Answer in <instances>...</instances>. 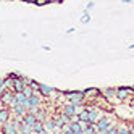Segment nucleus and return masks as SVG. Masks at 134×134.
Instances as JSON below:
<instances>
[{
  "label": "nucleus",
  "mask_w": 134,
  "mask_h": 134,
  "mask_svg": "<svg viewBox=\"0 0 134 134\" xmlns=\"http://www.w3.org/2000/svg\"><path fill=\"white\" fill-rule=\"evenodd\" d=\"M65 97L68 99V102L70 103H73L74 107L76 105H84V94H82V91H65Z\"/></svg>",
  "instance_id": "obj_1"
},
{
  "label": "nucleus",
  "mask_w": 134,
  "mask_h": 134,
  "mask_svg": "<svg viewBox=\"0 0 134 134\" xmlns=\"http://www.w3.org/2000/svg\"><path fill=\"white\" fill-rule=\"evenodd\" d=\"M129 95H134V86H120V87H116V99L120 102L128 100Z\"/></svg>",
  "instance_id": "obj_2"
},
{
  "label": "nucleus",
  "mask_w": 134,
  "mask_h": 134,
  "mask_svg": "<svg viewBox=\"0 0 134 134\" xmlns=\"http://www.w3.org/2000/svg\"><path fill=\"white\" fill-rule=\"evenodd\" d=\"M102 97L107 99V100H110V102H113V103H121L116 99V87H105L102 91Z\"/></svg>",
  "instance_id": "obj_3"
},
{
  "label": "nucleus",
  "mask_w": 134,
  "mask_h": 134,
  "mask_svg": "<svg viewBox=\"0 0 134 134\" xmlns=\"http://www.w3.org/2000/svg\"><path fill=\"white\" fill-rule=\"evenodd\" d=\"M55 87L53 86H49V84H44V82H39V92H41V95L44 99H50L52 95L55 94Z\"/></svg>",
  "instance_id": "obj_4"
},
{
  "label": "nucleus",
  "mask_w": 134,
  "mask_h": 134,
  "mask_svg": "<svg viewBox=\"0 0 134 134\" xmlns=\"http://www.w3.org/2000/svg\"><path fill=\"white\" fill-rule=\"evenodd\" d=\"M10 110H12V115H13V116H20V118H23L24 115H26V108L23 107L21 103H18L16 100L10 105Z\"/></svg>",
  "instance_id": "obj_5"
},
{
  "label": "nucleus",
  "mask_w": 134,
  "mask_h": 134,
  "mask_svg": "<svg viewBox=\"0 0 134 134\" xmlns=\"http://www.w3.org/2000/svg\"><path fill=\"white\" fill-rule=\"evenodd\" d=\"M82 94H84V99H99V97H102V89L87 87L82 91Z\"/></svg>",
  "instance_id": "obj_6"
},
{
  "label": "nucleus",
  "mask_w": 134,
  "mask_h": 134,
  "mask_svg": "<svg viewBox=\"0 0 134 134\" xmlns=\"http://www.w3.org/2000/svg\"><path fill=\"white\" fill-rule=\"evenodd\" d=\"M13 94H15L13 91H3V92H2V102H3L5 107H8V108H10V105L15 102Z\"/></svg>",
  "instance_id": "obj_7"
},
{
  "label": "nucleus",
  "mask_w": 134,
  "mask_h": 134,
  "mask_svg": "<svg viewBox=\"0 0 134 134\" xmlns=\"http://www.w3.org/2000/svg\"><path fill=\"white\" fill-rule=\"evenodd\" d=\"M103 116V113L97 108V107H95V108H92L91 111H89V121L87 123H92V124H95V123H97L100 118Z\"/></svg>",
  "instance_id": "obj_8"
},
{
  "label": "nucleus",
  "mask_w": 134,
  "mask_h": 134,
  "mask_svg": "<svg viewBox=\"0 0 134 134\" xmlns=\"http://www.w3.org/2000/svg\"><path fill=\"white\" fill-rule=\"evenodd\" d=\"M10 120H12V110L8 107L0 108V121H2V123H8Z\"/></svg>",
  "instance_id": "obj_9"
},
{
  "label": "nucleus",
  "mask_w": 134,
  "mask_h": 134,
  "mask_svg": "<svg viewBox=\"0 0 134 134\" xmlns=\"http://www.w3.org/2000/svg\"><path fill=\"white\" fill-rule=\"evenodd\" d=\"M110 120L107 118V116H102L97 123H95V126H97V131H102V129H105V131H108V126H110Z\"/></svg>",
  "instance_id": "obj_10"
},
{
  "label": "nucleus",
  "mask_w": 134,
  "mask_h": 134,
  "mask_svg": "<svg viewBox=\"0 0 134 134\" xmlns=\"http://www.w3.org/2000/svg\"><path fill=\"white\" fill-rule=\"evenodd\" d=\"M62 113H65L66 116H70V118L74 116V115H76V113H74V105L70 103V102H66L63 107H62Z\"/></svg>",
  "instance_id": "obj_11"
},
{
  "label": "nucleus",
  "mask_w": 134,
  "mask_h": 134,
  "mask_svg": "<svg viewBox=\"0 0 134 134\" xmlns=\"http://www.w3.org/2000/svg\"><path fill=\"white\" fill-rule=\"evenodd\" d=\"M2 132H3V134H18V129L13 126L10 121H8V123H3V126H2Z\"/></svg>",
  "instance_id": "obj_12"
},
{
  "label": "nucleus",
  "mask_w": 134,
  "mask_h": 134,
  "mask_svg": "<svg viewBox=\"0 0 134 134\" xmlns=\"http://www.w3.org/2000/svg\"><path fill=\"white\" fill-rule=\"evenodd\" d=\"M36 121H37L36 115H34V113H31V111H26V115L23 116V123H24V124H29V126H32Z\"/></svg>",
  "instance_id": "obj_13"
},
{
  "label": "nucleus",
  "mask_w": 134,
  "mask_h": 134,
  "mask_svg": "<svg viewBox=\"0 0 134 134\" xmlns=\"http://www.w3.org/2000/svg\"><path fill=\"white\" fill-rule=\"evenodd\" d=\"M42 124H44V129L45 131H49L50 134H53V131H55V121H53V118H47Z\"/></svg>",
  "instance_id": "obj_14"
},
{
  "label": "nucleus",
  "mask_w": 134,
  "mask_h": 134,
  "mask_svg": "<svg viewBox=\"0 0 134 134\" xmlns=\"http://www.w3.org/2000/svg\"><path fill=\"white\" fill-rule=\"evenodd\" d=\"M34 115H36V118H37V121H42V123H44V121H45L47 118H49V115H47V110H45L44 107H41L39 110H37V111L34 113Z\"/></svg>",
  "instance_id": "obj_15"
},
{
  "label": "nucleus",
  "mask_w": 134,
  "mask_h": 134,
  "mask_svg": "<svg viewBox=\"0 0 134 134\" xmlns=\"http://www.w3.org/2000/svg\"><path fill=\"white\" fill-rule=\"evenodd\" d=\"M13 81V92H21L24 89V82L21 78H16V79H12Z\"/></svg>",
  "instance_id": "obj_16"
},
{
  "label": "nucleus",
  "mask_w": 134,
  "mask_h": 134,
  "mask_svg": "<svg viewBox=\"0 0 134 134\" xmlns=\"http://www.w3.org/2000/svg\"><path fill=\"white\" fill-rule=\"evenodd\" d=\"M18 134H36V132H32V128L29 126V124H21V128L18 129Z\"/></svg>",
  "instance_id": "obj_17"
},
{
  "label": "nucleus",
  "mask_w": 134,
  "mask_h": 134,
  "mask_svg": "<svg viewBox=\"0 0 134 134\" xmlns=\"http://www.w3.org/2000/svg\"><path fill=\"white\" fill-rule=\"evenodd\" d=\"M10 123L13 124L16 129H20V128H21V124H23V118H20V116H13V118L10 120Z\"/></svg>",
  "instance_id": "obj_18"
},
{
  "label": "nucleus",
  "mask_w": 134,
  "mask_h": 134,
  "mask_svg": "<svg viewBox=\"0 0 134 134\" xmlns=\"http://www.w3.org/2000/svg\"><path fill=\"white\" fill-rule=\"evenodd\" d=\"M13 97H15V100H16L18 103H21V105L27 100V99L24 97V95H23V92H15V94H13Z\"/></svg>",
  "instance_id": "obj_19"
},
{
  "label": "nucleus",
  "mask_w": 134,
  "mask_h": 134,
  "mask_svg": "<svg viewBox=\"0 0 134 134\" xmlns=\"http://www.w3.org/2000/svg\"><path fill=\"white\" fill-rule=\"evenodd\" d=\"M78 118H79V123H87V121H89V111L84 110L82 113L78 115Z\"/></svg>",
  "instance_id": "obj_20"
},
{
  "label": "nucleus",
  "mask_w": 134,
  "mask_h": 134,
  "mask_svg": "<svg viewBox=\"0 0 134 134\" xmlns=\"http://www.w3.org/2000/svg\"><path fill=\"white\" fill-rule=\"evenodd\" d=\"M31 128H32V132H36V134H37L39 131H42V129H44V124H42V121H36Z\"/></svg>",
  "instance_id": "obj_21"
},
{
  "label": "nucleus",
  "mask_w": 134,
  "mask_h": 134,
  "mask_svg": "<svg viewBox=\"0 0 134 134\" xmlns=\"http://www.w3.org/2000/svg\"><path fill=\"white\" fill-rule=\"evenodd\" d=\"M21 92H23V95H24L26 99H29L31 95H32V92H34V91H32V87H31V86H24V89H23Z\"/></svg>",
  "instance_id": "obj_22"
},
{
  "label": "nucleus",
  "mask_w": 134,
  "mask_h": 134,
  "mask_svg": "<svg viewBox=\"0 0 134 134\" xmlns=\"http://www.w3.org/2000/svg\"><path fill=\"white\" fill-rule=\"evenodd\" d=\"M89 21H91V15H89V12H84L82 18H81V23H82V24H87Z\"/></svg>",
  "instance_id": "obj_23"
},
{
  "label": "nucleus",
  "mask_w": 134,
  "mask_h": 134,
  "mask_svg": "<svg viewBox=\"0 0 134 134\" xmlns=\"http://www.w3.org/2000/svg\"><path fill=\"white\" fill-rule=\"evenodd\" d=\"M21 79H23L24 86H31V84L34 82V79H31V78H27V76H24V74H21Z\"/></svg>",
  "instance_id": "obj_24"
},
{
  "label": "nucleus",
  "mask_w": 134,
  "mask_h": 134,
  "mask_svg": "<svg viewBox=\"0 0 134 134\" xmlns=\"http://www.w3.org/2000/svg\"><path fill=\"white\" fill-rule=\"evenodd\" d=\"M34 5L37 7H44V5H50V0H36Z\"/></svg>",
  "instance_id": "obj_25"
},
{
  "label": "nucleus",
  "mask_w": 134,
  "mask_h": 134,
  "mask_svg": "<svg viewBox=\"0 0 134 134\" xmlns=\"http://www.w3.org/2000/svg\"><path fill=\"white\" fill-rule=\"evenodd\" d=\"M118 134H132V132L129 131L128 126H123V128H118Z\"/></svg>",
  "instance_id": "obj_26"
},
{
  "label": "nucleus",
  "mask_w": 134,
  "mask_h": 134,
  "mask_svg": "<svg viewBox=\"0 0 134 134\" xmlns=\"http://www.w3.org/2000/svg\"><path fill=\"white\" fill-rule=\"evenodd\" d=\"M94 7H95V3L92 2V0H91V2H87V3H86V8H84V12H89V10H92Z\"/></svg>",
  "instance_id": "obj_27"
},
{
  "label": "nucleus",
  "mask_w": 134,
  "mask_h": 134,
  "mask_svg": "<svg viewBox=\"0 0 134 134\" xmlns=\"http://www.w3.org/2000/svg\"><path fill=\"white\" fill-rule=\"evenodd\" d=\"M3 91H7V87H5V78H0V92H3Z\"/></svg>",
  "instance_id": "obj_28"
},
{
  "label": "nucleus",
  "mask_w": 134,
  "mask_h": 134,
  "mask_svg": "<svg viewBox=\"0 0 134 134\" xmlns=\"http://www.w3.org/2000/svg\"><path fill=\"white\" fill-rule=\"evenodd\" d=\"M107 134H118V126H116V128H111V129H108V131H107Z\"/></svg>",
  "instance_id": "obj_29"
},
{
  "label": "nucleus",
  "mask_w": 134,
  "mask_h": 134,
  "mask_svg": "<svg viewBox=\"0 0 134 134\" xmlns=\"http://www.w3.org/2000/svg\"><path fill=\"white\" fill-rule=\"evenodd\" d=\"M128 102H129V107H131V108H134V97L128 99Z\"/></svg>",
  "instance_id": "obj_30"
},
{
  "label": "nucleus",
  "mask_w": 134,
  "mask_h": 134,
  "mask_svg": "<svg viewBox=\"0 0 134 134\" xmlns=\"http://www.w3.org/2000/svg\"><path fill=\"white\" fill-rule=\"evenodd\" d=\"M76 29H74V27H70V29H66V34H73Z\"/></svg>",
  "instance_id": "obj_31"
},
{
  "label": "nucleus",
  "mask_w": 134,
  "mask_h": 134,
  "mask_svg": "<svg viewBox=\"0 0 134 134\" xmlns=\"http://www.w3.org/2000/svg\"><path fill=\"white\" fill-rule=\"evenodd\" d=\"M128 128H129V131H131V132L134 134V123H131V124H129V126H128Z\"/></svg>",
  "instance_id": "obj_32"
},
{
  "label": "nucleus",
  "mask_w": 134,
  "mask_h": 134,
  "mask_svg": "<svg viewBox=\"0 0 134 134\" xmlns=\"http://www.w3.org/2000/svg\"><path fill=\"white\" fill-rule=\"evenodd\" d=\"M37 134H50V132H49V131H45V129H42V131H39Z\"/></svg>",
  "instance_id": "obj_33"
},
{
  "label": "nucleus",
  "mask_w": 134,
  "mask_h": 134,
  "mask_svg": "<svg viewBox=\"0 0 134 134\" xmlns=\"http://www.w3.org/2000/svg\"><path fill=\"white\" fill-rule=\"evenodd\" d=\"M23 2H26V3H32V5H34L36 0H23Z\"/></svg>",
  "instance_id": "obj_34"
},
{
  "label": "nucleus",
  "mask_w": 134,
  "mask_h": 134,
  "mask_svg": "<svg viewBox=\"0 0 134 134\" xmlns=\"http://www.w3.org/2000/svg\"><path fill=\"white\" fill-rule=\"evenodd\" d=\"M123 3H129V5H132V0H123Z\"/></svg>",
  "instance_id": "obj_35"
},
{
  "label": "nucleus",
  "mask_w": 134,
  "mask_h": 134,
  "mask_svg": "<svg viewBox=\"0 0 134 134\" xmlns=\"http://www.w3.org/2000/svg\"><path fill=\"white\" fill-rule=\"evenodd\" d=\"M5 105H3V102H2V95H0V108H3Z\"/></svg>",
  "instance_id": "obj_36"
},
{
  "label": "nucleus",
  "mask_w": 134,
  "mask_h": 134,
  "mask_svg": "<svg viewBox=\"0 0 134 134\" xmlns=\"http://www.w3.org/2000/svg\"><path fill=\"white\" fill-rule=\"evenodd\" d=\"M0 41H2V34H0Z\"/></svg>",
  "instance_id": "obj_37"
},
{
  "label": "nucleus",
  "mask_w": 134,
  "mask_h": 134,
  "mask_svg": "<svg viewBox=\"0 0 134 134\" xmlns=\"http://www.w3.org/2000/svg\"><path fill=\"white\" fill-rule=\"evenodd\" d=\"M60 2H62V3H63V2H65V0H60Z\"/></svg>",
  "instance_id": "obj_38"
},
{
  "label": "nucleus",
  "mask_w": 134,
  "mask_h": 134,
  "mask_svg": "<svg viewBox=\"0 0 134 134\" xmlns=\"http://www.w3.org/2000/svg\"><path fill=\"white\" fill-rule=\"evenodd\" d=\"M0 95H2V92H0Z\"/></svg>",
  "instance_id": "obj_39"
}]
</instances>
